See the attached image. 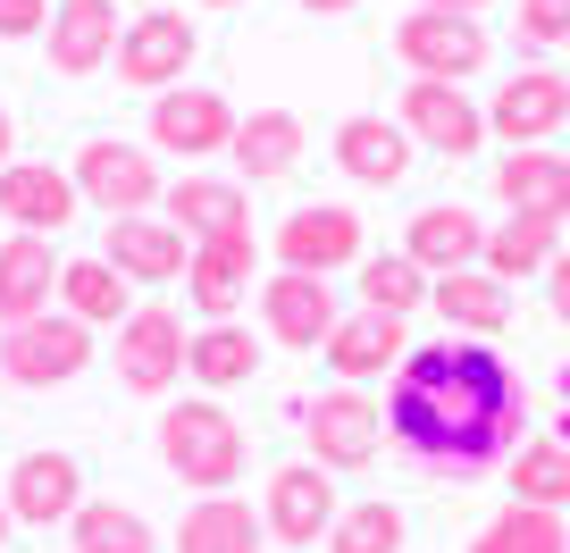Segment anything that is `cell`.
I'll list each match as a JSON object with an SVG mask.
<instances>
[{"instance_id":"d6a6232c","label":"cell","mask_w":570,"mask_h":553,"mask_svg":"<svg viewBox=\"0 0 570 553\" xmlns=\"http://www.w3.org/2000/svg\"><path fill=\"white\" fill-rule=\"evenodd\" d=\"M470 553H570V520L546 512V503H503V512L470 536Z\"/></svg>"},{"instance_id":"9a60e30c","label":"cell","mask_w":570,"mask_h":553,"mask_svg":"<svg viewBox=\"0 0 570 553\" xmlns=\"http://www.w3.org/2000/svg\"><path fill=\"white\" fill-rule=\"evenodd\" d=\"M185 319L177 310H160V303H142L135 319L118 327V386L126 394H168L185 377Z\"/></svg>"},{"instance_id":"60d3db41","label":"cell","mask_w":570,"mask_h":553,"mask_svg":"<svg viewBox=\"0 0 570 553\" xmlns=\"http://www.w3.org/2000/svg\"><path fill=\"white\" fill-rule=\"evenodd\" d=\"M420 9H453V18H479L487 0H420Z\"/></svg>"},{"instance_id":"4dcf8cb0","label":"cell","mask_w":570,"mask_h":553,"mask_svg":"<svg viewBox=\"0 0 570 553\" xmlns=\"http://www.w3.org/2000/svg\"><path fill=\"white\" fill-rule=\"evenodd\" d=\"M68 545L76 553H160V529L135 512V503H109V495H85L68 520Z\"/></svg>"},{"instance_id":"1f68e13d","label":"cell","mask_w":570,"mask_h":553,"mask_svg":"<svg viewBox=\"0 0 570 553\" xmlns=\"http://www.w3.org/2000/svg\"><path fill=\"white\" fill-rule=\"evenodd\" d=\"M252 369H261V336H252V327H235V319L202 327V336L185 344V377H194V386H210V394L244 386Z\"/></svg>"},{"instance_id":"f35d334b","label":"cell","mask_w":570,"mask_h":553,"mask_svg":"<svg viewBox=\"0 0 570 553\" xmlns=\"http://www.w3.org/2000/svg\"><path fill=\"white\" fill-rule=\"evenodd\" d=\"M546 294H553V319L570 327V251H553V268H546Z\"/></svg>"},{"instance_id":"484cf974","label":"cell","mask_w":570,"mask_h":553,"mask_svg":"<svg viewBox=\"0 0 570 553\" xmlns=\"http://www.w3.org/2000/svg\"><path fill=\"white\" fill-rule=\"evenodd\" d=\"M118 0H59L51 9V68L59 76H92L118 59Z\"/></svg>"},{"instance_id":"83f0119b","label":"cell","mask_w":570,"mask_h":553,"mask_svg":"<svg viewBox=\"0 0 570 553\" xmlns=\"http://www.w3.org/2000/svg\"><path fill=\"white\" fill-rule=\"evenodd\" d=\"M261 545H268V520L244 495H202L177 520V553H261Z\"/></svg>"},{"instance_id":"74e56055","label":"cell","mask_w":570,"mask_h":553,"mask_svg":"<svg viewBox=\"0 0 570 553\" xmlns=\"http://www.w3.org/2000/svg\"><path fill=\"white\" fill-rule=\"evenodd\" d=\"M0 34H51V0H0Z\"/></svg>"},{"instance_id":"7dc6e473","label":"cell","mask_w":570,"mask_h":553,"mask_svg":"<svg viewBox=\"0 0 570 553\" xmlns=\"http://www.w3.org/2000/svg\"><path fill=\"white\" fill-rule=\"evenodd\" d=\"M142 9H168V0H142Z\"/></svg>"},{"instance_id":"7c38bea8","label":"cell","mask_w":570,"mask_h":553,"mask_svg":"<svg viewBox=\"0 0 570 553\" xmlns=\"http://www.w3.org/2000/svg\"><path fill=\"white\" fill-rule=\"evenodd\" d=\"M261 327L277 344H294V353H311V344H327L336 336V319H344V303H336V286L327 277H303V268H277V277H261Z\"/></svg>"},{"instance_id":"3957f363","label":"cell","mask_w":570,"mask_h":553,"mask_svg":"<svg viewBox=\"0 0 570 553\" xmlns=\"http://www.w3.org/2000/svg\"><path fill=\"white\" fill-rule=\"evenodd\" d=\"M76 194L92 201V210H109V218H142V210H160V160L142 144H126V135H92L85 151H76Z\"/></svg>"},{"instance_id":"7a4b0ae2","label":"cell","mask_w":570,"mask_h":553,"mask_svg":"<svg viewBox=\"0 0 570 553\" xmlns=\"http://www.w3.org/2000/svg\"><path fill=\"white\" fill-rule=\"evenodd\" d=\"M160 462H168V478L202 486V495H227L244 478V428L218 403H168L160 411Z\"/></svg>"},{"instance_id":"30bf717a","label":"cell","mask_w":570,"mask_h":553,"mask_svg":"<svg viewBox=\"0 0 570 553\" xmlns=\"http://www.w3.org/2000/svg\"><path fill=\"white\" fill-rule=\"evenodd\" d=\"M361 218L344 201H303V210L277 227V268H303V277H336V268H361Z\"/></svg>"},{"instance_id":"836d02e7","label":"cell","mask_w":570,"mask_h":553,"mask_svg":"<svg viewBox=\"0 0 570 553\" xmlns=\"http://www.w3.org/2000/svg\"><path fill=\"white\" fill-rule=\"evenodd\" d=\"M512 503H546V512H570V445L562 436H529L512 453Z\"/></svg>"},{"instance_id":"8fae6325","label":"cell","mask_w":570,"mask_h":553,"mask_svg":"<svg viewBox=\"0 0 570 553\" xmlns=\"http://www.w3.org/2000/svg\"><path fill=\"white\" fill-rule=\"evenodd\" d=\"M235 144V109L227 92H151V151H168V160H218V151Z\"/></svg>"},{"instance_id":"ac0fdd59","label":"cell","mask_w":570,"mask_h":553,"mask_svg":"<svg viewBox=\"0 0 570 553\" xmlns=\"http://www.w3.org/2000/svg\"><path fill=\"white\" fill-rule=\"evenodd\" d=\"M479 251H487V218L470 210V201H428V210H411V227H403V260H420L428 277L479 268Z\"/></svg>"},{"instance_id":"cb8c5ba5","label":"cell","mask_w":570,"mask_h":553,"mask_svg":"<svg viewBox=\"0 0 570 553\" xmlns=\"http://www.w3.org/2000/svg\"><path fill=\"white\" fill-rule=\"evenodd\" d=\"M303 118L294 109H252V118H235V144H227V160H235V177L244 185H277V177H294L303 168Z\"/></svg>"},{"instance_id":"ba28073f","label":"cell","mask_w":570,"mask_h":553,"mask_svg":"<svg viewBox=\"0 0 570 553\" xmlns=\"http://www.w3.org/2000/svg\"><path fill=\"white\" fill-rule=\"evenodd\" d=\"M303 436H311V462L320 470H361L386 445V411L361 386H336V394H320V403H303Z\"/></svg>"},{"instance_id":"7bdbcfd3","label":"cell","mask_w":570,"mask_h":553,"mask_svg":"<svg viewBox=\"0 0 570 553\" xmlns=\"http://www.w3.org/2000/svg\"><path fill=\"white\" fill-rule=\"evenodd\" d=\"M9 529H18V520H9V495H0V536H9Z\"/></svg>"},{"instance_id":"d590c367","label":"cell","mask_w":570,"mask_h":553,"mask_svg":"<svg viewBox=\"0 0 570 553\" xmlns=\"http://www.w3.org/2000/svg\"><path fill=\"white\" fill-rule=\"evenodd\" d=\"M327 553H403V512H394L386 495L353 503V512H336V529H327Z\"/></svg>"},{"instance_id":"44dd1931","label":"cell","mask_w":570,"mask_h":553,"mask_svg":"<svg viewBox=\"0 0 570 553\" xmlns=\"http://www.w3.org/2000/svg\"><path fill=\"white\" fill-rule=\"evenodd\" d=\"M495 201H503V218H553V227H570V160L562 151H503Z\"/></svg>"},{"instance_id":"5bb4252c","label":"cell","mask_w":570,"mask_h":553,"mask_svg":"<svg viewBox=\"0 0 570 553\" xmlns=\"http://www.w3.org/2000/svg\"><path fill=\"white\" fill-rule=\"evenodd\" d=\"M101 260L118 268L126 286H177V277H185V260H194V235H185V227H168L160 210H142V218H109Z\"/></svg>"},{"instance_id":"e0dca14e","label":"cell","mask_w":570,"mask_h":553,"mask_svg":"<svg viewBox=\"0 0 570 553\" xmlns=\"http://www.w3.org/2000/svg\"><path fill=\"white\" fill-rule=\"evenodd\" d=\"M76 177L68 168H51V160H9L0 168V218L18 235H51L59 244V227H76Z\"/></svg>"},{"instance_id":"4316f807","label":"cell","mask_w":570,"mask_h":553,"mask_svg":"<svg viewBox=\"0 0 570 553\" xmlns=\"http://www.w3.org/2000/svg\"><path fill=\"white\" fill-rule=\"evenodd\" d=\"M160 218L185 227L194 244H210V235H252V201H244L235 177H177L160 194Z\"/></svg>"},{"instance_id":"277c9868","label":"cell","mask_w":570,"mask_h":553,"mask_svg":"<svg viewBox=\"0 0 570 553\" xmlns=\"http://www.w3.org/2000/svg\"><path fill=\"white\" fill-rule=\"evenodd\" d=\"M85 361H92V327L68 319V310H42V319H26V327H0V377L26 386V394L68 386Z\"/></svg>"},{"instance_id":"603a6c76","label":"cell","mask_w":570,"mask_h":553,"mask_svg":"<svg viewBox=\"0 0 570 553\" xmlns=\"http://www.w3.org/2000/svg\"><path fill=\"white\" fill-rule=\"evenodd\" d=\"M327 353V369L344 377V386H370V377H394L403 369V319H386V310H344L336 319V336L320 344Z\"/></svg>"},{"instance_id":"5b68a950","label":"cell","mask_w":570,"mask_h":553,"mask_svg":"<svg viewBox=\"0 0 570 553\" xmlns=\"http://www.w3.org/2000/svg\"><path fill=\"white\" fill-rule=\"evenodd\" d=\"M394 59H403L411 76H436V85H470V76L495 59V42H487L479 18H453V9H411V18L394 26Z\"/></svg>"},{"instance_id":"e575fe53","label":"cell","mask_w":570,"mask_h":553,"mask_svg":"<svg viewBox=\"0 0 570 553\" xmlns=\"http://www.w3.org/2000/svg\"><path fill=\"white\" fill-rule=\"evenodd\" d=\"M428 303V268L403 260V251H370L361 260V310H386V319H411Z\"/></svg>"},{"instance_id":"6da1fadb","label":"cell","mask_w":570,"mask_h":553,"mask_svg":"<svg viewBox=\"0 0 570 553\" xmlns=\"http://www.w3.org/2000/svg\"><path fill=\"white\" fill-rule=\"evenodd\" d=\"M386 445L420 478H487L495 462L520 453V377L495 344L445 336L411 344L386 386Z\"/></svg>"},{"instance_id":"b9f144b4","label":"cell","mask_w":570,"mask_h":553,"mask_svg":"<svg viewBox=\"0 0 570 553\" xmlns=\"http://www.w3.org/2000/svg\"><path fill=\"white\" fill-rule=\"evenodd\" d=\"M303 9H320V18H344V9H361V0H303Z\"/></svg>"},{"instance_id":"9c48e42d","label":"cell","mask_w":570,"mask_h":553,"mask_svg":"<svg viewBox=\"0 0 570 553\" xmlns=\"http://www.w3.org/2000/svg\"><path fill=\"white\" fill-rule=\"evenodd\" d=\"M194 51H202V34L177 18V9H142V18L118 34V85H135V92H177L185 68H194Z\"/></svg>"},{"instance_id":"8992f818","label":"cell","mask_w":570,"mask_h":553,"mask_svg":"<svg viewBox=\"0 0 570 553\" xmlns=\"http://www.w3.org/2000/svg\"><path fill=\"white\" fill-rule=\"evenodd\" d=\"M570 126V76L562 68H512L487 101V135H503V151H546Z\"/></svg>"},{"instance_id":"2e32d148","label":"cell","mask_w":570,"mask_h":553,"mask_svg":"<svg viewBox=\"0 0 570 553\" xmlns=\"http://www.w3.org/2000/svg\"><path fill=\"white\" fill-rule=\"evenodd\" d=\"M261 520H268L277 545H320V536L336 529V470L285 462L277 478H268V495H261Z\"/></svg>"},{"instance_id":"4fadbf2b","label":"cell","mask_w":570,"mask_h":553,"mask_svg":"<svg viewBox=\"0 0 570 553\" xmlns=\"http://www.w3.org/2000/svg\"><path fill=\"white\" fill-rule=\"evenodd\" d=\"M244 294H261V251H252V235H210V244H194V260H185V303L202 310V327L235 319Z\"/></svg>"},{"instance_id":"d4e9b609","label":"cell","mask_w":570,"mask_h":553,"mask_svg":"<svg viewBox=\"0 0 570 553\" xmlns=\"http://www.w3.org/2000/svg\"><path fill=\"white\" fill-rule=\"evenodd\" d=\"M428 303L445 310V336H479L495 344L512 327V286L487 277V268H453V277H428Z\"/></svg>"},{"instance_id":"f6af8a7d","label":"cell","mask_w":570,"mask_h":553,"mask_svg":"<svg viewBox=\"0 0 570 553\" xmlns=\"http://www.w3.org/2000/svg\"><path fill=\"white\" fill-rule=\"evenodd\" d=\"M553 436H562V445H570V419H562V428H553Z\"/></svg>"},{"instance_id":"7402d4cb","label":"cell","mask_w":570,"mask_h":553,"mask_svg":"<svg viewBox=\"0 0 570 553\" xmlns=\"http://www.w3.org/2000/svg\"><path fill=\"white\" fill-rule=\"evenodd\" d=\"M59 251H51V235H9L0 244V327H26V319H42V310L59 303Z\"/></svg>"},{"instance_id":"ffe728a7","label":"cell","mask_w":570,"mask_h":553,"mask_svg":"<svg viewBox=\"0 0 570 553\" xmlns=\"http://www.w3.org/2000/svg\"><path fill=\"white\" fill-rule=\"evenodd\" d=\"M411 135H403V118H377V109H361V118H344L336 126V168L353 185H370V194H386V185H403L411 177Z\"/></svg>"},{"instance_id":"ee69618b","label":"cell","mask_w":570,"mask_h":553,"mask_svg":"<svg viewBox=\"0 0 570 553\" xmlns=\"http://www.w3.org/2000/svg\"><path fill=\"white\" fill-rule=\"evenodd\" d=\"M202 9H244V0H202Z\"/></svg>"},{"instance_id":"52a82bcc","label":"cell","mask_w":570,"mask_h":553,"mask_svg":"<svg viewBox=\"0 0 570 553\" xmlns=\"http://www.w3.org/2000/svg\"><path fill=\"white\" fill-rule=\"evenodd\" d=\"M394 118H403V135L420 151H436V160H479V144H487V109L470 101L462 85H436V76H411Z\"/></svg>"},{"instance_id":"d6986e66","label":"cell","mask_w":570,"mask_h":553,"mask_svg":"<svg viewBox=\"0 0 570 553\" xmlns=\"http://www.w3.org/2000/svg\"><path fill=\"white\" fill-rule=\"evenodd\" d=\"M9 520H26V529H51V520H76V503H85V470H76V453H18V470H9Z\"/></svg>"},{"instance_id":"8d00e7d4","label":"cell","mask_w":570,"mask_h":553,"mask_svg":"<svg viewBox=\"0 0 570 553\" xmlns=\"http://www.w3.org/2000/svg\"><path fill=\"white\" fill-rule=\"evenodd\" d=\"M520 42H570V0H520Z\"/></svg>"},{"instance_id":"f1b7e54d","label":"cell","mask_w":570,"mask_h":553,"mask_svg":"<svg viewBox=\"0 0 570 553\" xmlns=\"http://www.w3.org/2000/svg\"><path fill=\"white\" fill-rule=\"evenodd\" d=\"M59 310L85 327H126L135 319V294H126V277L101 260V251H85V260L59 268Z\"/></svg>"},{"instance_id":"f546056e","label":"cell","mask_w":570,"mask_h":553,"mask_svg":"<svg viewBox=\"0 0 570 553\" xmlns=\"http://www.w3.org/2000/svg\"><path fill=\"white\" fill-rule=\"evenodd\" d=\"M553 251H562V227H553V218H503V227H487L479 268L503 277V286H520V277H546Z\"/></svg>"},{"instance_id":"ab89813d","label":"cell","mask_w":570,"mask_h":553,"mask_svg":"<svg viewBox=\"0 0 570 553\" xmlns=\"http://www.w3.org/2000/svg\"><path fill=\"white\" fill-rule=\"evenodd\" d=\"M9 151H18V118L0 109V168H9Z\"/></svg>"},{"instance_id":"bcb514c9","label":"cell","mask_w":570,"mask_h":553,"mask_svg":"<svg viewBox=\"0 0 570 553\" xmlns=\"http://www.w3.org/2000/svg\"><path fill=\"white\" fill-rule=\"evenodd\" d=\"M562 403H570V369H562Z\"/></svg>"}]
</instances>
